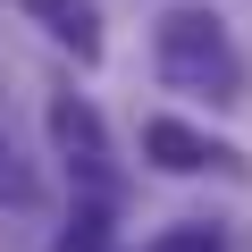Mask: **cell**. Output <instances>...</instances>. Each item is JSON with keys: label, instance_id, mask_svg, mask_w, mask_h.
<instances>
[{"label": "cell", "instance_id": "1", "mask_svg": "<svg viewBox=\"0 0 252 252\" xmlns=\"http://www.w3.org/2000/svg\"><path fill=\"white\" fill-rule=\"evenodd\" d=\"M152 67L168 93H202V101H244V59H235V34L219 9H168L152 26Z\"/></svg>", "mask_w": 252, "mask_h": 252}, {"label": "cell", "instance_id": "2", "mask_svg": "<svg viewBox=\"0 0 252 252\" xmlns=\"http://www.w3.org/2000/svg\"><path fill=\"white\" fill-rule=\"evenodd\" d=\"M143 160L160 168V177H202V168H219V177H252V160L235 152V143H219L210 126H193V118H168V109H152L143 118Z\"/></svg>", "mask_w": 252, "mask_h": 252}, {"label": "cell", "instance_id": "3", "mask_svg": "<svg viewBox=\"0 0 252 252\" xmlns=\"http://www.w3.org/2000/svg\"><path fill=\"white\" fill-rule=\"evenodd\" d=\"M42 126H51L59 160H67V168L93 185V202H118V177H109V126H101V109H93L84 93H51Z\"/></svg>", "mask_w": 252, "mask_h": 252}, {"label": "cell", "instance_id": "4", "mask_svg": "<svg viewBox=\"0 0 252 252\" xmlns=\"http://www.w3.org/2000/svg\"><path fill=\"white\" fill-rule=\"evenodd\" d=\"M17 9L59 42V51H76L84 67H101V51H109V34H101V9L93 0H17Z\"/></svg>", "mask_w": 252, "mask_h": 252}, {"label": "cell", "instance_id": "5", "mask_svg": "<svg viewBox=\"0 0 252 252\" xmlns=\"http://www.w3.org/2000/svg\"><path fill=\"white\" fill-rule=\"evenodd\" d=\"M0 210H42V177L17 160V143H0Z\"/></svg>", "mask_w": 252, "mask_h": 252}, {"label": "cell", "instance_id": "6", "mask_svg": "<svg viewBox=\"0 0 252 252\" xmlns=\"http://www.w3.org/2000/svg\"><path fill=\"white\" fill-rule=\"evenodd\" d=\"M51 252H109V202H84L67 227H59V244Z\"/></svg>", "mask_w": 252, "mask_h": 252}, {"label": "cell", "instance_id": "7", "mask_svg": "<svg viewBox=\"0 0 252 252\" xmlns=\"http://www.w3.org/2000/svg\"><path fill=\"white\" fill-rule=\"evenodd\" d=\"M152 252H227V227H210V219H185V227H168Z\"/></svg>", "mask_w": 252, "mask_h": 252}]
</instances>
